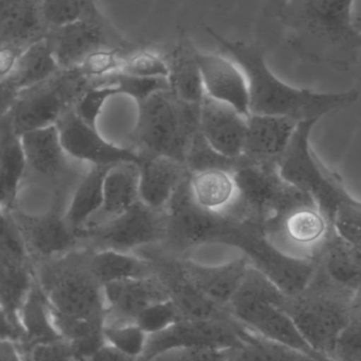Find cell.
Returning <instances> with one entry per match:
<instances>
[{"label":"cell","mask_w":361,"mask_h":361,"mask_svg":"<svg viewBox=\"0 0 361 361\" xmlns=\"http://www.w3.org/2000/svg\"><path fill=\"white\" fill-rule=\"evenodd\" d=\"M355 0H284L276 8L286 40L314 63L345 71L361 54V33L353 23Z\"/></svg>","instance_id":"6da1fadb"},{"label":"cell","mask_w":361,"mask_h":361,"mask_svg":"<svg viewBox=\"0 0 361 361\" xmlns=\"http://www.w3.org/2000/svg\"><path fill=\"white\" fill-rule=\"evenodd\" d=\"M205 30L245 73L250 114L285 116L297 122L319 121L331 112L351 107L360 99L357 89L326 93L290 86L269 69L262 47L228 39L207 25Z\"/></svg>","instance_id":"7a4b0ae2"},{"label":"cell","mask_w":361,"mask_h":361,"mask_svg":"<svg viewBox=\"0 0 361 361\" xmlns=\"http://www.w3.org/2000/svg\"><path fill=\"white\" fill-rule=\"evenodd\" d=\"M354 292L335 283L317 264L309 286L285 296L281 307L315 351L333 360L339 338L351 322Z\"/></svg>","instance_id":"3957f363"},{"label":"cell","mask_w":361,"mask_h":361,"mask_svg":"<svg viewBox=\"0 0 361 361\" xmlns=\"http://www.w3.org/2000/svg\"><path fill=\"white\" fill-rule=\"evenodd\" d=\"M40 264L36 278L55 315L104 324V286L91 271L89 252H72Z\"/></svg>","instance_id":"277c9868"},{"label":"cell","mask_w":361,"mask_h":361,"mask_svg":"<svg viewBox=\"0 0 361 361\" xmlns=\"http://www.w3.org/2000/svg\"><path fill=\"white\" fill-rule=\"evenodd\" d=\"M201 105L182 101L171 89L155 92L139 103L134 140L141 154L186 162L191 144L199 133Z\"/></svg>","instance_id":"5b68a950"},{"label":"cell","mask_w":361,"mask_h":361,"mask_svg":"<svg viewBox=\"0 0 361 361\" xmlns=\"http://www.w3.org/2000/svg\"><path fill=\"white\" fill-rule=\"evenodd\" d=\"M317 120L300 122L279 162L280 175L286 182L309 193L320 212L333 222L338 208L351 195L338 173L329 169L312 148L311 135Z\"/></svg>","instance_id":"8992f818"},{"label":"cell","mask_w":361,"mask_h":361,"mask_svg":"<svg viewBox=\"0 0 361 361\" xmlns=\"http://www.w3.org/2000/svg\"><path fill=\"white\" fill-rule=\"evenodd\" d=\"M90 84L91 80L81 72L80 68L61 70L46 82L21 91L11 109L4 114L8 116L18 135L57 125Z\"/></svg>","instance_id":"52a82bcc"},{"label":"cell","mask_w":361,"mask_h":361,"mask_svg":"<svg viewBox=\"0 0 361 361\" xmlns=\"http://www.w3.org/2000/svg\"><path fill=\"white\" fill-rule=\"evenodd\" d=\"M254 335L256 333L241 322L182 319L163 332L148 336L142 361L175 348L232 351L245 345Z\"/></svg>","instance_id":"ba28073f"},{"label":"cell","mask_w":361,"mask_h":361,"mask_svg":"<svg viewBox=\"0 0 361 361\" xmlns=\"http://www.w3.org/2000/svg\"><path fill=\"white\" fill-rule=\"evenodd\" d=\"M167 239L177 250L201 244H225L235 219L216 214L197 205L191 195L189 178L178 188L165 209Z\"/></svg>","instance_id":"9c48e42d"},{"label":"cell","mask_w":361,"mask_h":361,"mask_svg":"<svg viewBox=\"0 0 361 361\" xmlns=\"http://www.w3.org/2000/svg\"><path fill=\"white\" fill-rule=\"evenodd\" d=\"M45 39L61 70L80 67L89 55L102 49H121L129 53L136 51L131 50L133 46L103 14L52 27Z\"/></svg>","instance_id":"30bf717a"},{"label":"cell","mask_w":361,"mask_h":361,"mask_svg":"<svg viewBox=\"0 0 361 361\" xmlns=\"http://www.w3.org/2000/svg\"><path fill=\"white\" fill-rule=\"evenodd\" d=\"M99 250L122 252L167 240L165 212L148 207L141 201L114 220L82 233Z\"/></svg>","instance_id":"8fae6325"},{"label":"cell","mask_w":361,"mask_h":361,"mask_svg":"<svg viewBox=\"0 0 361 361\" xmlns=\"http://www.w3.org/2000/svg\"><path fill=\"white\" fill-rule=\"evenodd\" d=\"M61 146L70 159L91 164L112 167L122 163L141 164L143 154L138 150L121 147L103 139L95 127L85 122L73 108L57 123Z\"/></svg>","instance_id":"7c38bea8"},{"label":"cell","mask_w":361,"mask_h":361,"mask_svg":"<svg viewBox=\"0 0 361 361\" xmlns=\"http://www.w3.org/2000/svg\"><path fill=\"white\" fill-rule=\"evenodd\" d=\"M332 227L317 206H305L267 227L265 233L285 254L315 260Z\"/></svg>","instance_id":"4fadbf2b"},{"label":"cell","mask_w":361,"mask_h":361,"mask_svg":"<svg viewBox=\"0 0 361 361\" xmlns=\"http://www.w3.org/2000/svg\"><path fill=\"white\" fill-rule=\"evenodd\" d=\"M104 326L136 324L150 305L171 298L167 284L158 275L104 284Z\"/></svg>","instance_id":"5bb4252c"},{"label":"cell","mask_w":361,"mask_h":361,"mask_svg":"<svg viewBox=\"0 0 361 361\" xmlns=\"http://www.w3.org/2000/svg\"><path fill=\"white\" fill-rule=\"evenodd\" d=\"M13 216L23 233L31 259L37 262H46L70 254L83 240L61 212L51 210L40 216Z\"/></svg>","instance_id":"9a60e30c"},{"label":"cell","mask_w":361,"mask_h":361,"mask_svg":"<svg viewBox=\"0 0 361 361\" xmlns=\"http://www.w3.org/2000/svg\"><path fill=\"white\" fill-rule=\"evenodd\" d=\"M248 116L206 95L201 105L199 133L212 149L226 158H242Z\"/></svg>","instance_id":"2e32d148"},{"label":"cell","mask_w":361,"mask_h":361,"mask_svg":"<svg viewBox=\"0 0 361 361\" xmlns=\"http://www.w3.org/2000/svg\"><path fill=\"white\" fill-rule=\"evenodd\" d=\"M197 59L206 95L249 116V87L242 68L225 55L199 51Z\"/></svg>","instance_id":"e0dca14e"},{"label":"cell","mask_w":361,"mask_h":361,"mask_svg":"<svg viewBox=\"0 0 361 361\" xmlns=\"http://www.w3.org/2000/svg\"><path fill=\"white\" fill-rule=\"evenodd\" d=\"M299 123L285 116L250 114L242 158L249 162L279 164Z\"/></svg>","instance_id":"ac0fdd59"},{"label":"cell","mask_w":361,"mask_h":361,"mask_svg":"<svg viewBox=\"0 0 361 361\" xmlns=\"http://www.w3.org/2000/svg\"><path fill=\"white\" fill-rule=\"evenodd\" d=\"M139 166L140 201L165 212L176 191L190 177L188 167L182 161L159 154H144Z\"/></svg>","instance_id":"d6986e66"},{"label":"cell","mask_w":361,"mask_h":361,"mask_svg":"<svg viewBox=\"0 0 361 361\" xmlns=\"http://www.w3.org/2000/svg\"><path fill=\"white\" fill-rule=\"evenodd\" d=\"M177 263L184 277L195 288L224 307H228L251 267L244 255L224 264L203 265L190 260H177Z\"/></svg>","instance_id":"ffe728a7"},{"label":"cell","mask_w":361,"mask_h":361,"mask_svg":"<svg viewBox=\"0 0 361 361\" xmlns=\"http://www.w3.org/2000/svg\"><path fill=\"white\" fill-rule=\"evenodd\" d=\"M61 70L45 38L28 47L11 73L1 78L2 114L11 109L21 91L46 82Z\"/></svg>","instance_id":"44dd1931"},{"label":"cell","mask_w":361,"mask_h":361,"mask_svg":"<svg viewBox=\"0 0 361 361\" xmlns=\"http://www.w3.org/2000/svg\"><path fill=\"white\" fill-rule=\"evenodd\" d=\"M20 140L28 169L36 177L53 186L66 180L69 175V157L61 146L57 125L28 131L20 135Z\"/></svg>","instance_id":"7402d4cb"},{"label":"cell","mask_w":361,"mask_h":361,"mask_svg":"<svg viewBox=\"0 0 361 361\" xmlns=\"http://www.w3.org/2000/svg\"><path fill=\"white\" fill-rule=\"evenodd\" d=\"M49 27L42 0H0V44L27 49L44 39Z\"/></svg>","instance_id":"603a6c76"},{"label":"cell","mask_w":361,"mask_h":361,"mask_svg":"<svg viewBox=\"0 0 361 361\" xmlns=\"http://www.w3.org/2000/svg\"><path fill=\"white\" fill-rule=\"evenodd\" d=\"M140 166L137 163H122L110 167L104 179L103 205L85 225V231L101 226L131 209L140 201Z\"/></svg>","instance_id":"cb8c5ba5"},{"label":"cell","mask_w":361,"mask_h":361,"mask_svg":"<svg viewBox=\"0 0 361 361\" xmlns=\"http://www.w3.org/2000/svg\"><path fill=\"white\" fill-rule=\"evenodd\" d=\"M189 186L195 203L213 214L230 216L239 200L233 171L226 169L190 173Z\"/></svg>","instance_id":"d4e9b609"},{"label":"cell","mask_w":361,"mask_h":361,"mask_svg":"<svg viewBox=\"0 0 361 361\" xmlns=\"http://www.w3.org/2000/svg\"><path fill=\"white\" fill-rule=\"evenodd\" d=\"M199 50L189 39L188 35L182 32L177 44L172 51L170 59L169 82L172 92L182 99L190 104H201L206 97L199 70Z\"/></svg>","instance_id":"484cf974"},{"label":"cell","mask_w":361,"mask_h":361,"mask_svg":"<svg viewBox=\"0 0 361 361\" xmlns=\"http://www.w3.org/2000/svg\"><path fill=\"white\" fill-rule=\"evenodd\" d=\"M318 267L335 283L356 290L361 286V259L353 248L331 229L326 242L315 258Z\"/></svg>","instance_id":"4316f807"},{"label":"cell","mask_w":361,"mask_h":361,"mask_svg":"<svg viewBox=\"0 0 361 361\" xmlns=\"http://www.w3.org/2000/svg\"><path fill=\"white\" fill-rule=\"evenodd\" d=\"M19 324L23 330V341L18 343L21 347L63 339L55 326L48 297L36 277L19 311Z\"/></svg>","instance_id":"83f0119b"},{"label":"cell","mask_w":361,"mask_h":361,"mask_svg":"<svg viewBox=\"0 0 361 361\" xmlns=\"http://www.w3.org/2000/svg\"><path fill=\"white\" fill-rule=\"evenodd\" d=\"M27 171V159L23 152L20 135L15 133L10 118L6 114H4L1 123V160H0L2 210L12 212L19 185Z\"/></svg>","instance_id":"f1b7e54d"},{"label":"cell","mask_w":361,"mask_h":361,"mask_svg":"<svg viewBox=\"0 0 361 361\" xmlns=\"http://www.w3.org/2000/svg\"><path fill=\"white\" fill-rule=\"evenodd\" d=\"M110 169L91 166L76 183L64 216L70 226L80 235L85 225L99 212L103 205L104 179Z\"/></svg>","instance_id":"f546056e"},{"label":"cell","mask_w":361,"mask_h":361,"mask_svg":"<svg viewBox=\"0 0 361 361\" xmlns=\"http://www.w3.org/2000/svg\"><path fill=\"white\" fill-rule=\"evenodd\" d=\"M89 265L102 284L157 275L152 261L131 252L97 250L89 252Z\"/></svg>","instance_id":"4dcf8cb0"},{"label":"cell","mask_w":361,"mask_h":361,"mask_svg":"<svg viewBox=\"0 0 361 361\" xmlns=\"http://www.w3.org/2000/svg\"><path fill=\"white\" fill-rule=\"evenodd\" d=\"M228 361H318L307 354L256 334L251 341L231 352Z\"/></svg>","instance_id":"1f68e13d"},{"label":"cell","mask_w":361,"mask_h":361,"mask_svg":"<svg viewBox=\"0 0 361 361\" xmlns=\"http://www.w3.org/2000/svg\"><path fill=\"white\" fill-rule=\"evenodd\" d=\"M42 10L49 30L103 14L95 0H42Z\"/></svg>","instance_id":"d6a6232c"},{"label":"cell","mask_w":361,"mask_h":361,"mask_svg":"<svg viewBox=\"0 0 361 361\" xmlns=\"http://www.w3.org/2000/svg\"><path fill=\"white\" fill-rule=\"evenodd\" d=\"M103 334L107 345L142 361L148 347V335L137 324L104 326Z\"/></svg>","instance_id":"836d02e7"},{"label":"cell","mask_w":361,"mask_h":361,"mask_svg":"<svg viewBox=\"0 0 361 361\" xmlns=\"http://www.w3.org/2000/svg\"><path fill=\"white\" fill-rule=\"evenodd\" d=\"M119 94L118 89L105 78L91 80L90 86L81 95L73 109L78 116L91 126L95 127L102 108L110 97Z\"/></svg>","instance_id":"e575fe53"},{"label":"cell","mask_w":361,"mask_h":361,"mask_svg":"<svg viewBox=\"0 0 361 361\" xmlns=\"http://www.w3.org/2000/svg\"><path fill=\"white\" fill-rule=\"evenodd\" d=\"M332 225L361 259V200L351 193L337 210Z\"/></svg>","instance_id":"d590c367"},{"label":"cell","mask_w":361,"mask_h":361,"mask_svg":"<svg viewBox=\"0 0 361 361\" xmlns=\"http://www.w3.org/2000/svg\"><path fill=\"white\" fill-rule=\"evenodd\" d=\"M239 161H241V158L233 160V159L226 158L212 149L201 133H199L191 144L184 163H186L190 173H192L214 169L235 171V169L239 166Z\"/></svg>","instance_id":"8d00e7d4"},{"label":"cell","mask_w":361,"mask_h":361,"mask_svg":"<svg viewBox=\"0 0 361 361\" xmlns=\"http://www.w3.org/2000/svg\"><path fill=\"white\" fill-rule=\"evenodd\" d=\"M120 72L137 78H169V61L156 51L142 49L125 59Z\"/></svg>","instance_id":"74e56055"},{"label":"cell","mask_w":361,"mask_h":361,"mask_svg":"<svg viewBox=\"0 0 361 361\" xmlns=\"http://www.w3.org/2000/svg\"><path fill=\"white\" fill-rule=\"evenodd\" d=\"M107 82L118 89L119 94L129 95L138 102V104L148 99L155 92L170 89V82L167 78H144L137 76L127 75V74L117 72L105 76Z\"/></svg>","instance_id":"f35d334b"},{"label":"cell","mask_w":361,"mask_h":361,"mask_svg":"<svg viewBox=\"0 0 361 361\" xmlns=\"http://www.w3.org/2000/svg\"><path fill=\"white\" fill-rule=\"evenodd\" d=\"M182 314L171 298L150 305L138 316L136 324L148 335L158 334L182 320Z\"/></svg>","instance_id":"ab89813d"},{"label":"cell","mask_w":361,"mask_h":361,"mask_svg":"<svg viewBox=\"0 0 361 361\" xmlns=\"http://www.w3.org/2000/svg\"><path fill=\"white\" fill-rule=\"evenodd\" d=\"M129 54L121 49H102L89 55L78 68L89 80H97L120 72Z\"/></svg>","instance_id":"60d3db41"},{"label":"cell","mask_w":361,"mask_h":361,"mask_svg":"<svg viewBox=\"0 0 361 361\" xmlns=\"http://www.w3.org/2000/svg\"><path fill=\"white\" fill-rule=\"evenodd\" d=\"M25 361H76L69 343L64 339L21 347Z\"/></svg>","instance_id":"b9f144b4"},{"label":"cell","mask_w":361,"mask_h":361,"mask_svg":"<svg viewBox=\"0 0 361 361\" xmlns=\"http://www.w3.org/2000/svg\"><path fill=\"white\" fill-rule=\"evenodd\" d=\"M232 351L203 348H175L161 352L146 361H228Z\"/></svg>","instance_id":"7bdbcfd3"},{"label":"cell","mask_w":361,"mask_h":361,"mask_svg":"<svg viewBox=\"0 0 361 361\" xmlns=\"http://www.w3.org/2000/svg\"><path fill=\"white\" fill-rule=\"evenodd\" d=\"M23 51H25V49L10 46V44L1 46V48H0V73H1V78H6V75L11 73L15 63H17Z\"/></svg>","instance_id":"ee69618b"},{"label":"cell","mask_w":361,"mask_h":361,"mask_svg":"<svg viewBox=\"0 0 361 361\" xmlns=\"http://www.w3.org/2000/svg\"><path fill=\"white\" fill-rule=\"evenodd\" d=\"M1 361H25L18 343L10 339H2Z\"/></svg>","instance_id":"f6af8a7d"},{"label":"cell","mask_w":361,"mask_h":361,"mask_svg":"<svg viewBox=\"0 0 361 361\" xmlns=\"http://www.w3.org/2000/svg\"><path fill=\"white\" fill-rule=\"evenodd\" d=\"M351 322L361 326V286L354 292L352 299Z\"/></svg>","instance_id":"bcb514c9"},{"label":"cell","mask_w":361,"mask_h":361,"mask_svg":"<svg viewBox=\"0 0 361 361\" xmlns=\"http://www.w3.org/2000/svg\"><path fill=\"white\" fill-rule=\"evenodd\" d=\"M353 23L361 33V0H355L353 4Z\"/></svg>","instance_id":"7dc6e473"},{"label":"cell","mask_w":361,"mask_h":361,"mask_svg":"<svg viewBox=\"0 0 361 361\" xmlns=\"http://www.w3.org/2000/svg\"><path fill=\"white\" fill-rule=\"evenodd\" d=\"M269 1H271V4H273V8H276L278 6H279L280 4H282L284 0H269Z\"/></svg>","instance_id":"c3c4849f"}]
</instances>
